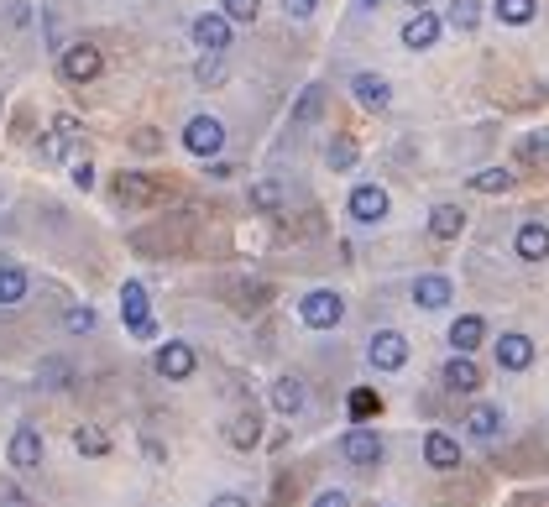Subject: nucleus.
<instances>
[{"label": "nucleus", "instance_id": "f257e3e1", "mask_svg": "<svg viewBox=\"0 0 549 507\" xmlns=\"http://www.w3.org/2000/svg\"><path fill=\"white\" fill-rule=\"evenodd\" d=\"M299 319L309 330H335L340 319H346V298H340L335 288H314L299 298Z\"/></svg>", "mask_w": 549, "mask_h": 507}, {"label": "nucleus", "instance_id": "f03ea898", "mask_svg": "<svg viewBox=\"0 0 549 507\" xmlns=\"http://www.w3.org/2000/svg\"><path fill=\"white\" fill-rule=\"evenodd\" d=\"M183 147H189L199 163L220 157V147H225V126H220V115H189V126H183Z\"/></svg>", "mask_w": 549, "mask_h": 507}, {"label": "nucleus", "instance_id": "7ed1b4c3", "mask_svg": "<svg viewBox=\"0 0 549 507\" xmlns=\"http://www.w3.org/2000/svg\"><path fill=\"white\" fill-rule=\"evenodd\" d=\"M152 366H157V377H168V382H189L199 356H194L189 340H163V345H157V356H152Z\"/></svg>", "mask_w": 549, "mask_h": 507}, {"label": "nucleus", "instance_id": "20e7f679", "mask_svg": "<svg viewBox=\"0 0 549 507\" xmlns=\"http://www.w3.org/2000/svg\"><path fill=\"white\" fill-rule=\"evenodd\" d=\"M100 68H105V58H100L95 42H74V48H63V58H58V74H63L68 84L100 79Z\"/></svg>", "mask_w": 549, "mask_h": 507}, {"label": "nucleus", "instance_id": "39448f33", "mask_svg": "<svg viewBox=\"0 0 549 507\" xmlns=\"http://www.w3.org/2000/svg\"><path fill=\"white\" fill-rule=\"evenodd\" d=\"M346 210H351V220H356V225H377V220H387L393 199H387L382 183H356L351 199H346Z\"/></svg>", "mask_w": 549, "mask_h": 507}, {"label": "nucleus", "instance_id": "423d86ee", "mask_svg": "<svg viewBox=\"0 0 549 507\" xmlns=\"http://www.w3.org/2000/svg\"><path fill=\"white\" fill-rule=\"evenodd\" d=\"M189 37L199 42V53H225L231 48V16L225 11H199L189 21Z\"/></svg>", "mask_w": 549, "mask_h": 507}, {"label": "nucleus", "instance_id": "0eeeda50", "mask_svg": "<svg viewBox=\"0 0 549 507\" xmlns=\"http://www.w3.org/2000/svg\"><path fill=\"white\" fill-rule=\"evenodd\" d=\"M366 361H372L377 372H403L408 366V340L398 330H377L372 340H366Z\"/></svg>", "mask_w": 549, "mask_h": 507}, {"label": "nucleus", "instance_id": "6e6552de", "mask_svg": "<svg viewBox=\"0 0 549 507\" xmlns=\"http://www.w3.org/2000/svg\"><path fill=\"white\" fill-rule=\"evenodd\" d=\"M121 314H126V325L136 340H157V319L147 314V288L142 283H126L121 288Z\"/></svg>", "mask_w": 549, "mask_h": 507}, {"label": "nucleus", "instance_id": "1a4fd4ad", "mask_svg": "<svg viewBox=\"0 0 549 507\" xmlns=\"http://www.w3.org/2000/svg\"><path fill=\"white\" fill-rule=\"evenodd\" d=\"M340 455H346L351 466H382V434L356 424L351 434H340Z\"/></svg>", "mask_w": 549, "mask_h": 507}, {"label": "nucleus", "instance_id": "9d476101", "mask_svg": "<svg viewBox=\"0 0 549 507\" xmlns=\"http://www.w3.org/2000/svg\"><path fill=\"white\" fill-rule=\"evenodd\" d=\"M497 366L502 372H529L534 366V340L523 335V330H508V335H497Z\"/></svg>", "mask_w": 549, "mask_h": 507}, {"label": "nucleus", "instance_id": "9b49d317", "mask_svg": "<svg viewBox=\"0 0 549 507\" xmlns=\"http://www.w3.org/2000/svg\"><path fill=\"white\" fill-rule=\"evenodd\" d=\"M440 16H429V11H414V16H408L403 21V48L408 53H429L434 48V42H440Z\"/></svg>", "mask_w": 549, "mask_h": 507}, {"label": "nucleus", "instance_id": "f8f14e48", "mask_svg": "<svg viewBox=\"0 0 549 507\" xmlns=\"http://www.w3.org/2000/svg\"><path fill=\"white\" fill-rule=\"evenodd\" d=\"M351 95H356V105H361V110L382 115L387 105H393V84H387L382 74H356V79H351Z\"/></svg>", "mask_w": 549, "mask_h": 507}, {"label": "nucleus", "instance_id": "ddd939ff", "mask_svg": "<svg viewBox=\"0 0 549 507\" xmlns=\"http://www.w3.org/2000/svg\"><path fill=\"white\" fill-rule=\"evenodd\" d=\"M440 382L450 387V393H476V387H482V366H476L471 356L455 351V356L440 366Z\"/></svg>", "mask_w": 549, "mask_h": 507}, {"label": "nucleus", "instance_id": "4468645a", "mask_svg": "<svg viewBox=\"0 0 549 507\" xmlns=\"http://www.w3.org/2000/svg\"><path fill=\"white\" fill-rule=\"evenodd\" d=\"M424 460L434 471H455V466H461V440L445 434V429H429L424 434Z\"/></svg>", "mask_w": 549, "mask_h": 507}, {"label": "nucleus", "instance_id": "2eb2a0df", "mask_svg": "<svg viewBox=\"0 0 549 507\" xmlns=\"http://www.w3.org/2000/svg\"><path fill=\"white\" fill-rule=\"evenodd\" d=\"M513 251L523 262H549V225L544 220H523L518 236H513Z\"/></svg>", "mask_w": 549, "mask_h": 507}, {"label": "nucleus", "instance_id": "dca6fc26", "mask_svg": "<svg viewBox=\"0 0 549 507\" xmlns=\"http://www.w3.org/2000/svg\"><path fill=\"white\" fill-rule=\"evenodd\" d=\"M6 455H11L16 471H37V466H42V434H37L32 424H21V429L11 434V450H6Z\"/></svg>", "mask_w": 549, "mask_h": 507}, {"label": "nucleus", "instance_id": "f3484780", "mask_svg": "<svg viewBox=\"0 0 549 507\" xmlns=\"http://www.w3.org/2000/svg\"><path fill=\"white\" fill-rule=\"evenodd\" d=\"M272 408H278L283 413V419H299V413H304V403H309V387L299 382V377H278V382H272Z\"/></svg>", "mask_w": 549, "mask_h": 507}, {"label": "nucleus", "instance_id": "a211bd4d", "mask_svg": "<svg viewBox=\"0 0 549 507\" xmlns=\"http://www.w3.org/2000/svg\"><path fill=\"white\" fill-rule=\"evenodd\" d=\"M450 298H455V283L440 278V272H424V278L414 283V304L419 309H450Z\"/></svg>", "mask_w": 549, "mask_h": 507}, {"label": "nucleus", "instance_id": "6ab92c4d", "mask_svg": "<svg viewBox=\"0 0 549 507\" xmlns=\"http://www.w3.org/2000/svg\"><path fill=\"white\" fill-rule=\"evenodd\" d=\"M461 230H466V210H461V204H434V210H429V236L434 241H461Z\"/></svg>", "mask_w": 549, "mask_h": 507}, {"label": "nucleus", "instance_id": "aec40b11", "mask_svg": "<svg viewBox=\"0 0 549 507\" xmlns=\"http://www.w3.org/2000/svg\"><path fill=\"white\" fill-rule=\"evenodd\" d=\"M466 434L471 440H497L502 434V408L497 403H471L466 408Z\"/></svg>", "mask_w": 549, "mask_h": 507}, {"label": "nucleus", "instance_id": "412c9836", "mask_svg": "<svg viewBox=\"0 0 549 507\" xmlns=\"http://www.w3.org/2000/svg\"><path fill=\"white\" fill-rule=\"evenodd\" d=\"M482 340H487V319H482V314H461V319H455V325H450V351L471 356V351H476V345H482Z\"/></svg>", "mask_w": 549, "mask_h": 507}, {"label": "nucleus", "instance_id": "4be33fe9", "mask_svg": "<svg viewBox=\"0 0 549 507\" xmlns=\"http://www.w3.org/2000/svg\"><path fill=\"white\" fill-rule=\"evenodd\" d=\"M225 440H231V450H257L262 445V419H257V413H236V419L231 424H225Z\"/></svg>", "mask_w": 549, "mask_h": 507}, {"label": "nucleus", "instance_id": "5701e85b", "mask_svg": "<svg viewBox=\"0 0 549 507\" xmlns=\"http://www.w3.org/2000/svg\"><path fill=\"white\" fill-rule=\"evenodd\" d=\"M74 450L89 455V460H105V455H110V434H105L100 424H79V429H74Z\"/></svg>", "mask_w": 549, "mask_h": 507}, {"label": "nucleus", "instance_id": "b1692460", "mask_svg": "<svg viewBox=\"0 0 549 507\" xmlns=\"http://www.w3.org/2000/svg\"><path fill=\"white\" fill-rule=\"evenodd\" d=\"M492 16L502 21V27H529V21L539 16V0H497Z\"/></svg>", "mask_w": 549, "mask_h": 507}, {"label": "nucleus", "instance_id": "393cba45", "mask_svg": "<svg viewBox=\"0 0 549 507\" xmlns=\"http://www.w3.org/2000/svg\"><path fill=\"white\" fill-rule=\"evenodd\" d=\"M251 210H262V215H278V210H283V183H278V178H262V183H251Z\"/></svg>", "mask_w": 549, "mask_h": 507}, {"label": "nucleus", "instance_id": "a878e982", "mask_svg": "<svg viewBox=\"0 0 549 507\" xmlns=\"http://www.w3.org/2000/svg\"><path fill=\"white\" fill-rule=\"evenodd\" d=\"M27 298V272L16 262H0V304H21Z\"/></svg>", "mask_w": 549, "mask_h": 507}, {"label": "nucleus", "instance_id": "bb28decb", "mask_svg": "<svg viewBox=\"0 0 549 507\" xmlns=\"http://www.w3.org/2000/svg\"><path fill=\"white\" fill-rule=\"evenodd\" d=\"M356 157H361V152H356L351 136H335V142L325 147V168H330V173H351V168H356Z\"/></svg>", "mask_w": 549, "mask_h": 507}, {"label": "nucleus", "instance_id": "cd10ccee", "mask_svg": "<svg viewBox=\"0 0 549 507\" xmlns=\"http://www.w3.org/2000/svg\"><path fill=\"white\" fill-rule=\"evenodd\" d=\"M346 408H351V419H356V424H366V419H377V413H382V398L372 393V387H351Z\"/></svg>", "mask_w": 549, "mask_h": 507}, {"label": "nucleus", "instance_id": "c85d7f7f", "mask_svg": "<svg viewBox=\"0 0 549 507\" xmlns=\"http://www.w3.org/2000/svg\"><path fill=\"white\" fill-rule=\"evenodd\" d=\"M450 27L455 32H476V27H482V0H450Z\"/></svg>", "mask_w": 549, "mask_h": 507}, {"label": "nucleus", "instance_id": "c756f323", "mask_svg": "<svg viewBox=\"0 0 549 507\" xmlns=\"http://www.w3.org/2000/svg\"><path fill=\"white\" fill-rule=\"evenodd\" d=\"M116 194H121L126 204H147L157 189H152V178H142V173H121V178H116Z\"/></svg>", "mask_w": 549, "mask_h": 507}, {"label": "nucleus", "instance_id": "7c9ffc66", "mask_svg": "<svg viewBox=\"0 0 549 507\" xmlns=\"http://www.w3.org/2000/svg\"><path fill=\"white\" fill-rule=\"evenodd\" d=\"M471 189L476 194H508L513 189V173L508 168H482V173H471Z\"/></svg>", "mask_w": 549, "mask_h": 507}, {"label": "nucleus", "instance_id": "2f4dec72", "mask_svg": "<svg viewBox=\"0 0 549 507\" xmlns=\"http://www.w3.org/2000/svg\"><path fill=\"white\" fill-rule=\"evenodd\" d=\"M194 79H199L204 89H215V84H225V53H204V58L194 63Z\"/></svg>", "mask_w": 549, "mask_h": 507}, {"label": "nucleus", "instance_id": "473e14b6", "mask_svg": "<svg viewBox=\"0 0 549 507\" xmlns=\"http://www.w3.org/2000/svg\"><path fill=\"white\" fill-rule=\"evenodd\" d=\"M220 11L231 16V27H246V21L262 16V0H220Z\"/></svg>", "mask_w": 549, "mask_h": 507}, {"label": "nucleus", "instance_id": "72a5a7b5", "mask_svg": "<svg viewBox=\"0 0 549 507\" xmlns=\"http://www.w3.org/2000/svg\"><path fill=\"white\" fill-rule=\"evenodd\" d=\"M63 330L68 335H89V330H95V309H89V304L84 309H68L63 314Z\"/></svg>", "mask_w": 549, "mask_h": 507}, {"label": "nucleus", "instance_id": "f704fd0d", "mask_svg": "<svg viewBox=\"0 0 549 507\" xmlns=\"http://www.w3.org/2000/svg\"><path fill=\"white\" fill-rule=\"evenodd\" d=\"M319 105H325V89H319V84H309L304 95H299V110H293V115H299V121H314V115H319Z\"/></svg>", "mask_w": 549, "mask_h": 507}, {"label": "nucleus", "instance_id": "c9c22d12", "mask_svg": "<svg viewBox=\"0 0 549 507\" xmlns=\"http://www.w3.org/2000/svg\"><path fill=\"white\" fill-rule=\"evenodd\" d=\"M283 6V16H293V21H309L314 11H319V0H278Z\"/></svg>", "mask_w": 549, "mask_h": 507}, {"label": "nucleus", "instance_id": "e433bc0d", "mask_svg": "<svg viewBox=\"0 0 549 507\" xmlns=\"http://www.w3.org/2000/svg\"><path fill=\"white\" fill-rule=\"evenodd\" d=\"M42 157H48V163H63V157H68V142H63L58 131H48V136H42Z\"/></svg>", "mask_w": 549, "mask_h": 507}, {"label": "nucleus", "instance_id": "4c0bfd02", "mask_svg": "<svg viewBox=\"0 0 549 507\" xmlns=\"http://www.w3.org/2000/svg\"><path fill=\"white\" fill-rule=\"evenodd\" d=\"M53 131L63 136V142H79V131H84V126H79V115H68V110H63L58 121H53Z\"/></svg>", "mask_w": 549, "mask_h": 507}, {"label": "nucleus", "instance_id": "58836bf2", "mask_svg": "<svg viewBox=\"0 0 549 507\" xmlns=\"http://www.w3.org/2000/svg\"><path fill=\"white\" fill-rule=\"evenodd\" d=\"M314 507H351V497H346V492H335V487H325V492L314 497Z\"/></svg>", "mask_w": 549, "mask_h": 507}, {"label": "nucleus", "instance_id": "ea45409f", "mask_svg": "<svg viewBox=\"0 0 549 507\" xmlns=\"http://www.w3.org/2000/svg\"><path fill=\"white\" fill-rule=\"evenodd\" d=\"M42 377H48L53 387H63L68 382V361H48V366H42Z\"/></svg>", "mask_w": 549, "mask_h": 507}, {"label": "nucleus", "instance_id": "a19ab883", "mask_svg": "<svg viewBox=\"0 0 549 507\" xmlns=\"http://www.w3.org/2000/svg\"><path fill=\"white\" fill-rule=\"evenodd\" d=\"M74 183H79V189H95V168H89V157L74 163Z\"/></svg>", "mask_w": 549, "mask_h": 507}, {"label": "nucleus", "instance_id": "79ce46f5", "mask_svg": "<svg viewBox=\"0 0 549 507\" xmlns=\"http://www.w3.org/2000/svg\"><path fill=\"white\" fill-rule=\"evenodd\" d=\"M136 152H157V147H163V142H157V131H136V142H131Z\"/></svg>", "mask_w": 549, "mask_h": 507}, {"label": "nucleus", "instance_id": "37998d69", "mask_svg": "<svg viewBox=\"0 0 549 507\" xmlns=\"http://www.w3.org/2000/svg\"><path fill=\"white\" fill-rule=\"evenodd\" d=\"M210 507H251V502L236 497V492H220V497H210Z\"/></svg>", "mask_w": 549, "mask_h": 507}, {"label": "nucleus", "instance_id": "c03bdc74", "mask_svg": "<svg viewBox=\"0 0 549 507\" xmlns=\"http://www.w3.org/2000/svg\"><path fill=\"white\" fill-rule=\"evenodd\" d=\"M382 6V0H356V11H377Z\"/></svg>", "mask_w": 549, "mask_h": 507}, {"label": "nucleus", "instance_id": "a18cd8bd", "mask_svg": "<svg viewBox=\"0 0 549 507\" xmlns=\"http://www.w3.org/2000/svg\"><path fill=\"white\" fill-rule=\"evenodd\" d=\"M408 6H414V11H424V6H429V0H408Z\"/></svg>", "mask_w": 549, "mask_h": 507}]
</instances>
